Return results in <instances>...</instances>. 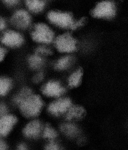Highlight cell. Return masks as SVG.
<instances>
[{
	"instance_id": "17",
	"label": "cell",
	"mask_w": 128,
	"mask_h": 150,
	"mask_svg": "<svg viewBox=\"0 0 128 150\" xmlns=\"http://www.w3.org/2000/svg\"><path fill=\"white\" fill-rule=\"evenodd\" d=\"M61 130L65 134L71 137L77 135L79 132L77 127L71 123H64L62 125Z\"/></svg>"
},
{
	"instance_id": "30",
	"label": "cell",
	"mask_w": 128,
	"mask_h": 150,
	"mask_svg": "<svg viewBox=\"0 0 128 150\" xmlns=\"http://www.w3.org/2000/svg\"><path fill=\"white\" fill-rule=\"evenodd\" d=\"M6 54V50L2 48L1 46H0V61H2L3 59L4 58Z\"/></svg>"
},
{
	"instance_id": "12",
	"label": "cell",
	"mask_w": 128,
	"mask_h": 150,
	"mask_svg": "<svg viewBox=\"0 0 128 150\" xmlns=\"http://www.w3.org/2000/svg\"><path fill=\"white\" fill-rule=\"evenodd\" d=\"M86 114V110L83 107L79 105H73L71 106L68 110L66 118L68 120L81 119L85 117Z\"/></svg>"
},
{
	"instance_id": "2",
	"label": "cell",
	"mask_w": 128,
	"mask_h": 150,
	"mask_svg": "<svg viewBox=\"0 0 128 150\" xmlns=\"http://www.w3.org/2000/svg\"><path fill=\"white\" fill-rule=\"evenodd\" d=\"M32 38L41 43H51L54 38V33L47 25L38 24L35 25L32 33Z\"/></svg>"
},
{
	"instance_id": "29",
	"label": "cell",
	"mask_w": 128,
	"mask_h": 150,
	"mask_svg": "<svg viewBox=\"0 0 128 150\" xmlns=\"http://www.w3.org/2000/svg\"><path fill=\"white\" fill-rule=\"evenodd\" d=\"M5 3L6 5L9 6H13L17 4L18 3V1H15V0H12V1H5Z\"/></svg>"
},
{
	"instance_id": "4",
	"label": "cell",
	"mask_w": 128,
	"mask_h": 150,
	"mask_svg": "<svg viewBox=\"0 0 128 150\" xmlns=\"http://www.w3.org/2000/svg\"><path fill=\"white\" fill-rule=\"evenodd\" d=\"M17 122L18 118L13 114L0 116V138L5 139L11 134Z\"/></svg>"
},
{
	"instance_id": "9",
	"label": "cell",
	"mask_w": 128,
	"mask_h": 150,
	"mask_svg": "<svg viewBox=\"0 0 128 150\" xmlns=\"http://www.w3.org/2000/svg\"><path fill=\"white\" fill-rule=\"evenodd\" d=\"M1 41L6 46L17 47L22 44L24 39L22 36L18 32L9 30L3 34L1 38Z\"/></svg>"
},
{
	"instance_id": "18",
	"label": "cell",
	"mask_w": 128,
	"mask_h": 150,
	"mask_svg": "<svg viewBox=\"0 0 128 150\" xmlns=\"http://www.w3.org/2000/svg\"><path fill=\"white\" fill-rule=\"evenodd\" d=\"M32 93L31 89H30L29 88H25L14 97V103L18 105L23 100H24L25 98L30 96Z\"/></svg>"
},
{
	"instance_id": "23",
	"label": "cell",
	"mask_w": 128,
	"mask_h": 150,
	"mask_svg": "<svg viewBox=\"0 0 128 150\" xmlns=\"http://www.w3.org/2000/svg\"><path fill=\"white\" fill-rule=\"evenodd\" d=\"M0 150H11L9 145L4 139L0 138Z\"/></svg>"
},
{
	"instance_id": "25",
	"label": "cell",
	"mask_w": 128,
	"mask_h": 150,
	"mask_svg": "<svg viewBox=\"0 0 128 150\" xmlns=\"http://www.w3.org/2000/svg\"><path fill=\"white\" fill-rule=\"evenodd\" d=\"M8 113V108L7 106L3 103H0V116L6 115Z\"/></svg>"
},
{
	"instance_id": "16",
	"label": "cell",
	"mask_w": 128,
	"mask_h": 150,
	"mask_svg": "<svg viewBox=\"0 0 128 150\" xmlns=\"http://www.w3.org/2000/svg\"><path fill=\"white\" fill-rule=\"evenodd\" d=\"M26 4L28 8L34 13L41 12L45 6V2L42 1H27Z\"/></svg>"
},
{
	"instance_id": "8",
	"label": "cell",
	"mask_w": 128,
	"mask_h": 150,
	"mask_svg": "<svg viewBox=\"0 0 128 150\" xmlns=\"http://www.w3.org/2000/svg\"><path fill=\"white\" fill-rule=\"evenodd\" d=\"M43 127L39 120H33L25 126L22 130L23 134L28 139L37 138L41 135Z\"/></svg>"
},
{
	"instance_id": "19",
	"label": "cell",
	"mask_w": 128,
	"mask_h": 150,
	"mask_svg": "<svg viewBox=\"0 0 128 150\" xmlns=\"http://www.w3.org/2000/svg\"><path fill=\"white\" fill-rule=\"evenodd\" d=\"M29 62L30 65L33 69H38L42 66L43 59L39 55L36 54L29 58Z\"/></svg>"
},
{
	"instance_id": "13",
	"label": "cell",
	"mask_w": 128,
	"mask_h": 150,
	"mask_svg": "<svg viewBox=\"0 0 128 150\" xmlns=\"http://www.w3.org/2000/svg\"><path fill=\"white\" fill-rule=\"evenodd\" d=\"M82 76V69L79 68L70 76L68 80L69 86L71 88H75L79 86L81 83Z\"/></svg>"
},
{
	"instance_id": "21",
	"label": "cell",
	"mask_w": 128,
	"mask_h": 150,
	"mask_svg": "<svg viewBox=\"0 0 128 150\" xmlns=\"http://www.w3.org/2000/svg\"><path fill=\"white\" fill-rule=\"evenodd\" d=\"M45 150H62L60 146L54 141H49L46 145Z\"/></svg>"
},
{
	"instance_id": "28",
	"label": "cell",
	"mask_w": 128,
	"mask_h": 150,
	"mask_svg": "<svg viewBox=\"0 0 128 150\" xmlns=\"http://www.w3.org/2000/svg\"><path fill=\"white\" fill-rule=\"evenodd\" d=\"M6 21L3 18L0 17V30H3L6 27Z\"/></svg>"
},
{
	"instance_id": "31",
	"label": "cell",
	"mask_w": 128,
	"mask_h": 150,
	"mask_svg": "<svg viewBox=\"0 0 128 150\" xmlns=\"http://www.w3.org/2000/svg\"><path fill=\"white\" fill-rule=\"evenodd\" d=\"M84 142V139H79V144H83Z\"/></svg>"
},
{
	"instance_id": "10",
	"label": "cell",
	"mask_w": 128,
	"mask_h": 150,
	"mask_svg": "<svg viewBox=\"0 0 128 150\" xmlns=\"http://www.w3.org/2000/svg\"><path fill=\"white\" fill-rule=\"evenodd\" d=\"M31 18L27 12L20 10L14 13L11 18V22L15 27L25 29L30 25Z\"/></svg>"
},
{
	"instance_id": "11",
	"label": "cell",
	"mask_w": 128,
	"mask_h": 150,
	"mask_svg": "<svg viewBox=\"0 0 128 150\" xmlns=\"http://www.w3.org/2000/svg\"><path fill=\"white\" fill-rule=\"evenodd\" d=\"M65 89L58 81H49L42 88V92L45 96L51 97H58L63 94Z\"/></svg>"
},
{
	"instance_id": "7",
	"label": "cell",
	"mask_w": 128,
	"mask_h": 150,
	"mask_svg": "<svg viewBox=\"0 0 128 150\" xmlns=\"http://www.w3.org/2000/svg\"><path fill=\"white\" fill-rule=\"evenodd\" d=\"M71 106V102L68 98L59 99L51 103L48 107L49 112L54 116H59L67 112Z\"/></svg>"
},
{
	"instance_id": "22",
	"label": "cell",
	"mask_w": 128,
	"mask_h": 150,
	"mask_svg": "<svg viewBox=\"0 0 128 150\" xmlns=\"http://www.w3.org/2000/svg\"><path fill=\"white\" fill-rule=\"evenodd\" d=\"M51 54V51L50 50L45 47H38L36 50V54Z\"/></svg>"
},
{
	"instance_id": "15",
	"label": "cell",
	"mask_w": 128,
	"mask_h": 150,
	"mask_svg": "<svg viewBox=\"0 0 128 150\" xmlns=\"http://www.w3.org/2000/svg\"><path fill=\"white\" fill-rule=\"evenodd\" d=\"M12 82L11 80L5 77H0V96H5L11 90Z\"/></svg>"
},
{
	"instance_id": "5",
	"label": "cell",
	"mask_w": 128,
	"mask_h": 150,
	"mask_svg": "<svg viewBox=\"0 0 128 150\" xmlns=\"http://www.w3.org/2000/svg\"><path fill=\"white\" fill-rule=\"evenodd\" d=\"M47 17L52 24L62 28H71L74 23L72 15L68 13L51 11Z\"/></svg>"
},
{
	"instance_id": "26",
	"label": "cell",
	"mask_w": 128,
	"mask_h": 150,
	"mask_svg": "<svg viewBox=\"0 0 128 150\" xmlns=\"http://www.w3.org/2000/svg\"><path fill=\"white\" fill-rule=\"evenodd\" d=\"M44 78V74L42 72H40L34 77L33 81L35 83H39L42 81Z\"/></svg>"
},
{
	"instance_id": "14",
	"label": "cell",
	"mask_w": 128,
	"mask_h": 150,
	"mask_svg": "<svg viewBox=\"0 0 128 150\" xmlns=\"http://www.w3.org/2000/svg\"><path fill=\"white\" fill-rule=\"evenodd\" d=\"M42 134L43 138L48 139L49 141H54L58 136L57 131L49 125H46L45 127L43 128Z\"/></svg>"
},
{
	"instance_id": "20",
	"label": "cell",
	"mask_w": 128,
	"mask_h": 150,
	"mask_svg": "<svg viewBox=\"0 0 128 150\" xmlns=\"http://www.w3.org/2000/svg\"><path fill=\"white\" fill-rule=\"evenodd\" d=\"M71 59L70 56H66L62 58L56 64V69L59 70L66 69L70 64Z\"/></svg>"
},
{
	"instance_id": "24",
	"label": "cell",
	"mask_w": 128,
	"mask_h": 150,
	"mask_svg": "<svg viewBox=\"0 0 128 150\" xmlns=\"http://www.w3.org/2000/svg\"><path fill=\"white\" fill-rule=\"evenodd\" d=\"M85 18H83L80 19L79 21H77V22H74L73 25H72L71 27V29L72 30H75V29H76V28H78V27H79L80 26L82 25H83L84 24V23L85 22Z\"/></svg>"
},
{
	"instance_id": "3",
	"label": "cell",
	"mask_w": 128,
	"mask_h": 150,
	"mask_svg": "<svg viewBox=\"0 0 128 150\" xmlns=\"http://www.w3.org/2000/svg\"><path fill=\"white\" fill-rule=\"evenodd\" d=\"M76 41L70 33L59 35L55 40L57 50L62 53H70L76 50Z\"/></svg>"
},
{
	"instance_id": "1",
	"label": "cell",
	"mask_w": 128,
	"mask_h": 150,
	"mask_svg": "<svg viewBox=\"0 0 128 150\" xmlns=\"http://www.w3.org/2000/svg\"><path fill=\"white\" fill-rule=\"evenodd\" d=\"M43 106V102L41 97L33 93L18 105L22 114L29 118L38 116Z\"/></svg>"
},
{
	"instance_id": "27",
	"label": "cell",
	"mask_w": 128,
	"mask_h": 150,
	"mask_svg": "<svg viewBox=\"0 0 128 150\" xmlns=\"http://www.w3.org/2000/svg\"><path fill=\"white\" fill-rule=\"evenodd\" d=\"M14 150H28V146L24 143H19L17 145Z\"/></svg>"
},
{
	"instance_id": "6",
	"label": "cell",
	"mask_w": 128,
	"mask_h": 150,
	"mask_svg": "<svg viewBox=\"0 0 128 150\" xmlns=\"http://www.w3.org/2000/svg\"><path fill=\"white\" fill-rule=\"evenodd\" d=\"M91 13L94 17L109 18L113 17L115 15V8L112 2L102 1L98 3Z\"/></svg>"
}]
</instances>
